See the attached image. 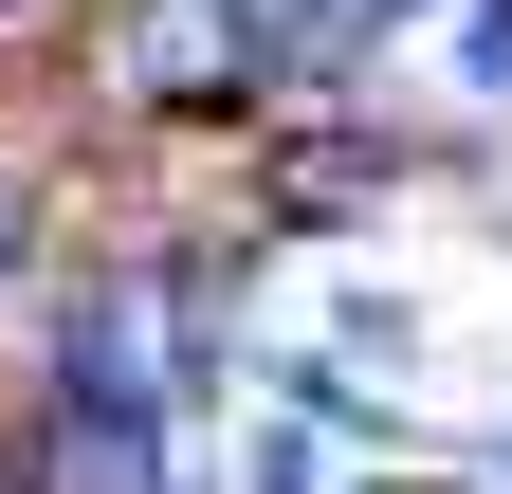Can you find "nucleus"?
I'll list each match as a JSON object with an SVG mask.
<instances>
[{"label":"nucleus","mask_w":512,"mask_h":494,"mask_svg":"<svg viewBox=\"0 0 512 494\" xmlns=\"http://www.w3.org/2000/svg\"><path fill=\"white\" fill-rule=\"evenodd\" d=\"M256 92H275L256 0H110V37H92V110L110 129H238Z\"/></svg>","instance_id":"f257e3e1"},{"label":"nucleus","mask_w":512,"mask_h":494,"mask_svg":"<svg viewBox=\"0 0 512 494\" xmlns=\"http://www.w3.org/2000/svg\"><path fill=\"white\" fill-rule=\"evenodd\" d=\"M0 476H19V494H183V476H165V403H74V385L19 403Z\"/></svg>","instance_id":"f03ea898"},{"label":"nucleus","mask_w":512,"mask_h":494,"mask_svg":"<svg viewBox=\"0 0 512 494\" xmlns=\"http://www.w3.org/2000/svg\"><path fill=\"white\" fill-rule=\"evenodd\" d=\"M384 183H403V129H293V147H275V220H293V238H348Z\"/></svg>","instance_id":"7ed1b4c3"},{"label":"nucleus","mask_w":512,"mask_h":494,"mask_svg":"<svg viewBox=\"0 0 512 494\" xmlns=\"http://www.w3.org/2000/svg\"><path fill=\"white\" fill-rule=\"evenodd\" d=\"M37 293H55V183L0 147V312H37Z\"/></svg>","instance_id":"20e7f679"},{"label":"nucleus","mask_w":512,"mask_h":494,"mask_svg":"<svg viewBox=\"0 0 512 494\" xmlns=\"http://www.w3.org/2000/svg\"><path fill=\"white\" fill-rule=\"evenodd\" d=\"M458 74H476V92L512 110V0H458Z\"/></svg>","instance_id":"39448f33"},{"label":"nucleus","mask_w":512,"mask_h":494,"mask_svg":"<svg viewBox=\"0 0 512 494\" xmlns=\"http://www.w3.org/2000/svg\"><path fill=\"white\" fill-rule=\"evenodd\" d=\"M256 494H330V458H311L293 421H275V440H256Z\"/></svg>","instance_id":"423d86ee"},{"label":"nucleus","mask_w":512,"mask_h":494,"mask_svg":"<svg viewBox=\"0 0 512 494\" xmlns=\"http://www.w3.org/2000/svg\"><path fill=\"white\" fill-rule=\"evenodd\" d=\"M37 19H55V0H0V37H37Z\"/></svg>","instance_id":"0eeeda50"},{"label":"nucleus","mask_w":512,"mask_h":494,"mask_svg":"<svg viewBox=\"0 0 512 494\" xmlns=\"http://www.w3.org/2000/svg\"><path fill=\"white\" fill-rule=\"evenodd\" d=\"M0 494H19V476H0Z\"/></svg>","instance_id":"6e6552de"}]
</instances>
